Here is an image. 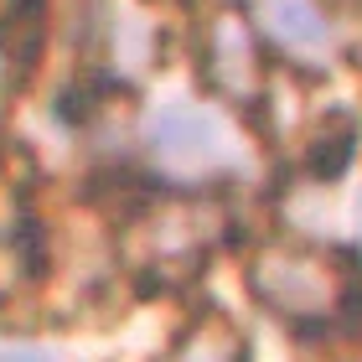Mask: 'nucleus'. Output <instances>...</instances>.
Returning a JSON list of instances; mask_svg holds the SVG:
<instances>
[{
  "instance_id": "nucleus-6",
  "label": "nucleus",
  "mask_w": 362,
  "mask_h": 362,
  "mask_svg": "<svg viewBox=\"0 0 362 362\" xmlns=\"http://www.w3.org/2000/svg\"><path fill=\"white\" fill-rule=\"evenodd\" d=\"M0 362H57V357L37 352V347H16V352H0Z\"/></svg>"
},
{
  "instance_id": "nucleus-5",
  "label": "nucleus",
  "mask_w": 362,
  "mask_h": 362,
  "mask_svg": "<svg viewBox=\"0 0 362 362\" xmlns=\"http://www.w3.org/2000/svg\"><path fill=\"white\" fill-rule=\"evenodd\" d=\"M93 109H98V104H93V93H88V88H68V93L57 98V114H62L68 124H73V119H78V124L93 119Z\"/></svg>"
},
{
  "instance_id": "nucleus-3",
  "label": "nucleus",
  "mask_w": 362,
  "mask_h": 362,
  "mask_svg": "<svg viewBox=\"0 0 362 362\" xmlns=\"http://www.w3.org/2000/svg\"><path fill=\"white\" fill-rule=\"evenodd\" d=\"M352 151H357V129H352L347 114H337V129H321L316 145H310V176L316 181H337L352 166Z\"/></svg>"
},
{
  "instance_id": "nucleus-4",
  "label": "nucleus",
  "mask_w": 362,
  "mask_h": 362,
  "mask_svg": "<svg viewBox=\"0 0 362 362\" xmlns=\"http://www.w3.org/2000/svg\"><path fill=\"white\" fill-rule=\"evenodd\" d=\"M0 47H6L11 62L37 57V47H42V6H37V0H21V6L6 16V26H0Z\"/></svg>"
},
{
  "instance_id": "nucleus-1",
  "label": "nucleus",
  "mask_w": 362,
  "mask_h": 362,
  "mask_svg": "<svg viewBox=\"0 0 362 362\" xmlns=\"http://www.w3.org/2000/svg\"><path fill=\"white\" fill-rule=\"evenodd\" d=\"M151 140L166 160H207L218 156V135L197 109H160L151 124Z\"/></svg>"
},
{
  "instance_id": "nucleus-2",
  "label": "nucleus",
  "mask_w": 362,
  "mask_h": 362,
  "mask_svg": "<svg viewBox=\"0 0 362 362\" xmlns=\"http://www.w3.org/2000/svg\"><path fill=\"white\" fill-rule=\"evenodd\" d=\"M269 26L285 47H326L332 21L310 0H269Z\"/></svg>"
}]
</instances>
